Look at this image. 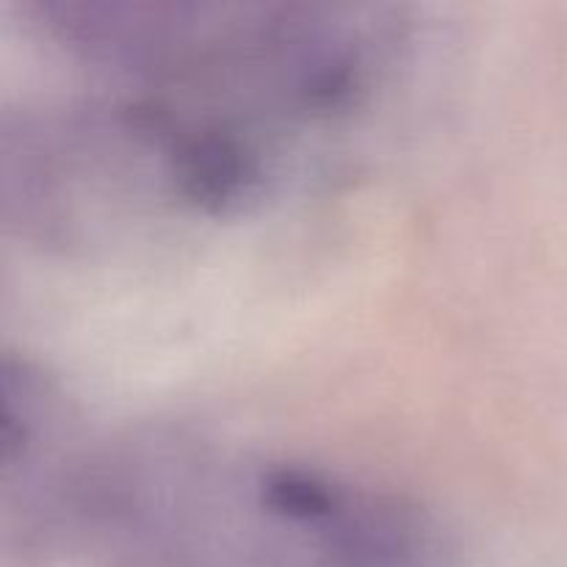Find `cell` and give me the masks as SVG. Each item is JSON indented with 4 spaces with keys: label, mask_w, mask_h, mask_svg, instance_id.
<instances>
[{
    "label": "cell",
    "mask_w": 567,
    "mask_h": 567,
    "mask_svg": "<svg viewBox=\"0 0 567 567\" xmlns=\"http://www.w3.org/2000/svg\"><path fill=\"white\" fill-rule=\"evenodd\" d=\"M44 39L103 78L100 125L169 214L244 216L313 181L402 86L396 6L31 0Z\"/></svg>",
    "instance_id": "1"
},
{
    "label": "cell",
    "mask_w": 567,
    "mask_h": 567,
    "mask_svg": "<svg viewBox=\"0 0 567 567\" xmlns=\"http://www.w3.org/2000/svg\"><path fill=\"white\" fill-rule=\"evenodd\" d=\"M75 482L70 524L105 567H460L396 493L199 437H131Z\"/></svg>",
    "instance_id": "2"
}]
</instances>
